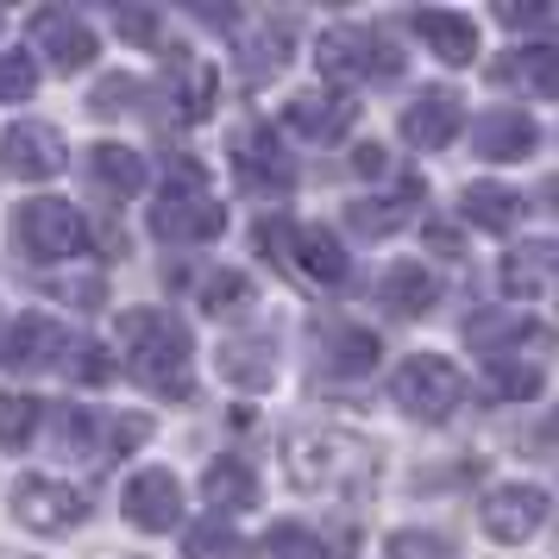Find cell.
Listing matches in <instances>:
<instances>
[{"label":"cell","mask_w":559,"mask_h":559,"mask_svg":"<svg viewBox=\"0 0 559 559\" xmlns=\"http://www.w3.org/2000/svg\"><path fill=\"white\" fill-rule=\"evenodd\" d=\"M120 365L152 396L182 403L195 383V340L170 308H132V314H120Z\"/></svg>","instance_id":"1"},{"label":"cell","mask_w":559,"mask_h":559,"mask_svg":"<svg viewBox=\"0 0 559 559\" xmlns=\"http://www.w3.org/2000/svg\"><path fill=\"white\" fill-rule=\"evenodd\" d=\"M221 227H227V207L214 202L207 170L189 164V157H170L164 189L152 195V239H164V246H207V239H221Z\"/></svg>","instance_id":"2"},{"label":"cell","mask_w":559,"mask_h":559,"mask_svg":"<svg viewBox=\"0 0 559 559\" xmlns=\"http://www.w3.org/2000/svg\"><path fill=\"white\" fill-rule=\"evenodd\" d=\"M390 403L403 408L408 421L440 428V421H453L459 408H465V371H459L453 358H440V353H415V358L396 365V378H390Z\"/></svg>","instance_id":"3"},{"label":"cell","mask_w":559,"mask_h":559,"mask_svg":"<svg viewBox=\"0 0 559 559\" xmlns=\"http://www.w3.org/2000/svg\"><path fill=\"white\" fill-rule=\"evenodd\" d=\"M314 63H321V76H333V82H396L403 76L396 38L378 32V26H328L321 45H314Z\"/></svg>","instance_id":"4"},{"label":"cell","mask_w":559,"mask_h":559,"mask_svg":"<svg viewBox=\"0 0 559 559\" xmlns=\"http://www.w3.org/2000/svg\"><path fill=\"white\" fill-rule=\"evenodd\" d=\"M258 246L308 283H340L346 264H353L346 246H340L328 227H296V221H264V227H258Z\"/></svg>","instance_id":"5"},{"label":"cell","mask_w":559,"mask_h":559,"mask_svg":"<svg viewBox=\"0 0 559 559\" xmlns=\"http://www.w3.org/2000/svg\"><path fill=\"white\" fill-rule=\"evenodd\" d=\"M13 239H20L26 258H45V264H63V258L88 252V227H82L76 202H57V195H38V202L20 207Z\"/></svg>","instance_id":"6"},{"label":"cell","mask_w":559,"mask_h":559,"mask_svg":"<svg viewBox=\"0 0 559 559\" xmlns=\"http://www.w3.org/2000/svg\"><path fill=\"white\" fill-rule=\"evenodd\" d=\"M233 177L246 182L252 195H271V202H283L289 189H296V157L283 152V139L264 120H246V127L233 132Z\"/></svg>","instance_id":"7"},{"label":"cell","mask_w":559,"mask_h":559,"mask_svg":"<svg viewBox=\"0 0 559 559\" xmlns=\"http://www.w3.org/2000/svg\"><path fill=\"white\" fill-rule=\"evenodd\" d=\"M547 515H554V497L540 490V484H490L478 503V522L490 540H503V547H522L534 534L547 528Z\"/></svg>","instance_id":"8"},{"label":"cell","mask_w":559,"mask_h":559,"mask_svg":"<svg viewBox=\"0 0 559 559\" xmlns=\"http://www.w3.org/2000/svg\"><path fill=\"white\" fill-rule=\"evenodd\" d=\"M13 522L32 534H70L88 522V490L57 478H20L13 484Z\"/></svg>","instance_id":"9"},{"label":"cell","mask_w":559,"mask_h":559,"mask_svg":"<svg viewBox=\"0 0 559 559\" xmlns=\"http://www.w3.org/2000/svg\"><path fill=\"white\" fill-rule=\"evenodd\" d=\"M63 157H70V145H63V132L45 127V120H20V127L0 132V170L20 182H45L63 170Z\"/></svg>","instance_id":"10"},{"label":"cell","mask_w":559,"mask_h":559,"mask_svg":"<svg viewBox=\"0 0 559 559\" xmlns=\"http://www.w3.org/2000/svg\"><path fill=\"white\" fill-rule=\"evenodd\" d=\"M32 51L45 57L57 76H70V70H88V63H95L102 38L82 26L76 13H63V7H38V13H32Z\"/></svg>","instance_id":"11"},{"label":"cell","mask_w":559,"mask_h":559,"mask_svg":"<svg viewBox=\"0 0 559 559\" xmlns=\"http://www.w3.org/2000/svg\"><path fill=\"white\" fill-rule=\"evenodd\" d=\"M63 346H70V333L57 328L51 314H20L13 328L0 333V371H13V378H38V371L63 365Z\"/></svg>","instance_id":"12"},{"label":"cell","mask_w":559,"mask_h":559,"mask_svg":"<svg viewBox=\"0 0 559 559\" xmlns=\"http://www.w3.org/2000/svg\"><path fill=\"white\" fill-rule=\"evenodd\" d=\"M45 433H51V453L70 459V465H114V421L95 415V408L57 403Z\"/></svg>","instance_id":"13"},{"label":"cell","mask_w":559,"mask_h":559,"mask_svg":"<svg viewBox=\"0 0 559 559\" xmlns=\"http://www.w3.org/2000/svg\"><path fill=\"white\" fill-rule=\"evenodd\" d=\"M120 509H127V522L139 534H170L182 522V484H177V472H164V465L139 472V478L120 490Z\"/></svg>","instance_id":"14"},{"label":"cell","mask_w":559,"mask_h":559,"mask_svg":"<svg viewBox=\"0 0 559 559\" xmlns=\"http://www.w3.org/2000/svg\"><path fill=\"white\" fill-rule=\"evenodd\" d=\"M157 102H164V114H170L177 127H195V120H207V114H214V70H207L202 57L177 51L170 63H164Z\"/></svg>","instance_id":"15"},{"label":"cell","mask_w":559,"mask_h":559,"mask_svg":"<svg viewBox=\"0 0 559 559\" xmlns=\"http://www.w3.org/2000/svg\"><path fill=\"white\" fill-rule=\"evenodd\" d=\"M465 127V107H459L453 88H421L415 102L403 107V139L415 152H447Z\"/></svg>","instance_id":"16"},{"label":"cell","mask_w":559,"mask_h":559,"mask_svg":"<svg viewBox=\"0 0 559 559\" xmlns=\"http://www.w3.org/2000/svg\"><path fill=\"white\" fill-rule=\"evenodd\" d=\"M472 152L484 164H522L540 152V127H534L522 107H490L478 127H472Z\"/></svg>","instance_id":"17"},{"label":"cell","mask_w":559,"mask_h":559,"mask_svg":"<svg viewBox=\"0 0 559 559\" xmlns=\"http://www.w3.org/2000/svg\"><path fill=\"white\" fill-rule=\"evenodd\" d=\"M283 120H289V132H302V139H314V145H333V139L353 132L358 102L340 95V88H302L296 102L283 107Z\"/></svg>","instance_id":"18"},{"label":"cell","mask_w":559,"mask_h":559,"mask_svg":"<svg viewBox=\"0 0 559 559\" xmlns=\"http://www.w3.org/2000/svg\"><path fill=\"white\" fill-rule=\"evenodd\" d=\"M378 333L371 328H353V321H328V328L314 333V365L328 371V378H365L371 365H378Z\"/></svg>","instance_id":"19"},{"label":"cell","mask_w":559,"mask_h":559,"mask_svg":"<svg viewBox=\"0 0 559 559\" xmlns=\"http://www.w3.org/2000/svg\"><path fill=\"white\" fill-rule=\"evenodd\" d=\"M214 365L239 390H271V378H277V340L271 333H233L227 346L214 353Z\"/></svg>","instance_id":"20"},{"label":"cell","mask_w":559,"mask_h":559,"mask_svg":"<svg viewBox=\"0 0 559 559\" xmlns=\"http://www.w3.org/2000/svg\"><path fill=\"white\" fill-rule=\"evenodd\" d=\"M433 302H440V277L421 264H390L378 277V308L396 321H421V314H433Z\"/></svg>","instance_id":"21"},{"label":"cell","mask_w":559,"mask_h":559,"mask_svg":"<svg viewBox=\"0 0 559 559\" xmlns=\"http://www.w3.org/2000/svg\"><path fill=\"white\" fill-rule=\"evenodd\" d=\"M289 51H296L289 20H264V26H252L246 38H239V76L252 82V88H264L271 76L289 70Z\"/></svg>","instance_id":"22"},{"label":"cell","mask_w":559,"mask_h":559,"mask_svg":"<svg viewBox=\"0 0 559 559\" xmlns=\"http://www.w3.org/2000/svg\"><path fill=\"white\" fill-rule=\"evenodd\" d=\"M408 26H415V38H421V45H428L440 63H453V70L478 57V26H472L465 13H447V7H421Z\"/></svg>","instance_id":"23"},{"label":"cell","mask_w":559,"mask_h":559,"mask_svg":"<svg viewBox=\"0 0 559 559\" xmlns=\"http://www.w3.org/2000/svg\"><path fill=\"white\" fill-rule=\"evenodd\" d=\"M82 170H88V182L102 189L107 202H132L145 189V157L132 152V145H88Z\"/></svg>","instance_id":"24"},{"label":"cell","mask_w":559,"mask_h":559,"mask_svg":"<svg viewBox=\"0 0 559 559\" xmlns=\"http://www.w3.org/2000/svg\"><path fill=\"white\" fill-rule=\"evenodd\" d=\"M202 503L214 509V522H221V515H239V509H252L258 503V472L246 465V459L221 453L202 472Z\"/></svg>","instance_id":"25"},{"label":"cell","mask_w":559,"mask_h":559,"mask_svg":"<svg viewBox=\"0 0 559 559\" xmlns=\"http://www.w3.org/2000/svg\"><path fill=\"white\" fill-rule=\"evenodd\" d=\"M559 277V239H522L503 258V289L509 296H540Z\"/></svg>","instance_id":"26"},{"label":"cell","mask_w":559,"mask_h":559,"mask_svg":"<svg viewBox=\"0 0 559 559\" xmlns=\"http://www.w3.org/2000/svg\"><path fill=\"white\" fill-rule=\"evenodd\" d=\"M465 340H472L490 365H497V358H515L522 346H547V333L534 328L528 314H484V321L465 328Z\"/></svg>","instance_id":"27"},{"label":"cell","mask_w":559,"mask_h":559,"mask_svg":"<svg viewBox=\"0 0 559 559\" xmlns=\"http://www.w3.org/2000/svg\"><path fill=\"white\" fill-rule=\"evenodd\" d=\"M459 214H465L472 227H484V233H509L515 221H522V195L503 189V182H472V189L459 195Z\"/></svg>","instance_id":"28"},{"label":"cell","mask_w":559,"mask_h":559,"mask_svg":"<svg viewBox=\"0 0 559 559\" xmlns=\"http://www.w3.org/2000/svg\"><path fill=\"white\" fill-rule=\"evenodd\" d=\"M503 76L522 88V95H540V102H559V38L554 45H522V51L503 63Z\"/></svg>","instance_id":"29"},{"label":"cell","mask_w":559,"mask_h":559,"mask_svg":"<svg viewBox=\"0 0 559 559\" xmlns=\"http://www.w3.org/2000/svg\"><path fill=\"white\" fill-rule=\"evenodd\" d=\"M415 207H421V182H403L396 195H365V202H353V233L383 239V233H396L403 221H415Z\"/></svg>","instance_id":"30"},{"label":"cell","mask_w":559,"mask_h":559,"mask_svg":"<svg viewBox=\"0 0 559 559\" xmlns=\"http://www.w3.org/2000/svg\"><path fill=\"white\" fill-rule=\"evenodd\" d=\"M258 559H340L321 528H302V522H277V528L258 540Z\"/></svg>","instance_id":"31"},{"label":"cell","mask_w":559,"mask_h":559,"mask_svg":"<svg viewBox=\"0 0 559 559\" xmlns=\"http://www.w3.org/2000/svg\"><path fill=\"white\" fill-rule=\"evenodd\" d=\"M182 559H252V547L227 522H202V528L182 534Z\"/></svg>","instance_id":"32"},{"label":"cell","mask_w":559,"mask_h":559,"mask_svg":"<svg viewBox=\"0 0 559 559\" xmlns=\"http://www.w3.org/2000/svg\"><path fill=\"white\" fill-rule=\"evenodd\" d=\"M38 415H45V403H32V396H20V390H0V447L20 453V447L32 440V428H38Z\"/></svg>","instance_id":"33"},{"label":"cell","mask_w":559,"mask_h":559,"mask_svg":"<svg viewBox=\"0 0 559 559\" xmlns=\"http://www.w3.org/2000/svg\"><path fill=\"white\" fill-rule=\"evenodd\" d=\"M484 390L497 396V403H522V396H534L540 390V365H522V358H497L490 365V378H484Z\"/></svg>","instance_id":"34"},{"label":"cell","mask_w":559,"mask_h":559,"mask_svg":"<svg viewBox=\"0 0 559 559\" xmlns=\"http://www.w3.org/2000/svg\"><path fill=\"white\" fill-rule=\"evenodd\" d=\"M202 308L207 314H233V308L252 302V277H239V271H214V277H202Z\"/></svg>","instance_id":"35"},{"label":"cell","mask_w":559,"mask_h":559,"mask_svg":"<svg viewBox=\"0 0 559 559\" xmlns=\"http://www.w3.org/2000/svg\"><path fill=\"white\" fill-rule=\"evenodd\" d=\"M57 371H70L76 383H107V378H114V358H107L102 346H95V340H70Z\"/></svg>","instance_id":"36"},{"label":"cell","mask_w":559,"mask_h":559,"mask_svg":"<svg viewBox=\"0 0 559 559\" xmlns=\"http://www.w3.org/2000/svg\"><path fill=\"white\" fill-rule=\"evenodd\" d=\"M38 88V63L26 51H0V102H32Z\"/></svg>","instance_id":"37"},{"label":"cell","mask_w":559,"mask_h":559,"mask_svg":"<svg viewBox=\"0 0 559 559\" xmlns=\"http://www.w3.org/2000/svg\"><path fill=\"white\" fill-rule=\"evenodd\" d=\"M390 559H447V540L440 534H390Z\"/></svg>","instance_id":"38"},{"label":"cell","mask_w":559,"mask_h":559,"mask_svg":"<svg viewBox=\"0 0 559 559\" xmlns=\"http://www.w3.org/2000/svg\"><path fill=\"white\" fill-rule=\"evenodd\" d=\"M120 32L139 38V45H152L157 38V13H132V7H120Z\"/></svg>","instance_id":"39"},{"label":"cell","mask_w":559,"mask_h":559,"mask_svg":"<svg viewBox=\"0 0 559 559\" xmlns=\"http://www.w3.org/2000/svg\"><path fill=\"white\" fill-rule=\"evenodd\" d=\"M540 13H547V7H503V13H497V20H503V26H534V20H540Z\"/></svg>","instance_id":"40"},{"label":"cell","mask_w":559,"mask_h":559,"mask_svg":"<svg viewBox=\"0 0 559 559\" xmlns=\"http://www.w3.org/2000/svg\"><path fill=\"white\" fill-rule=\"evenodd\" d=\"M358 170H365V177H378V170H383V152H378V145H358Z\"/></svg>","instance_id":"41"},{"label":"cell","mask_w":559,"mask_h":559,"mask_svg":"<svg viewBox=\"0 0 559 559\" xmlns=\"http://www.w3.org/2000/svg\"><path fill=\"white\" fill-rule=\"evenodd\" d=\"M540 207H547V214H559V177L540 182Z\"/></svg>","instance_id":"42"},{"label":"cell","mask_w":559,"mask_h":559,"mask_svg":"<svg viewBox=\"0 0 559 559\" xmlns=\"http://www.w3.org/2000/svg\"><path fill=\"white\" fill-rule=\"evenodd\" d=\"M547 440H554V447H559V408H554V415H547Z\"/></svg>","instance_id":"43"}]
</instances>
